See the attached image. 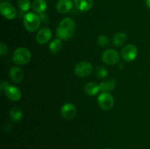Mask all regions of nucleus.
<instances>
[{
    "label": "nucleus",
    "mask_w": 150,
    "mask_h": 149,
    "mask_svg": "<svg viewBox=\"0 0 150 149\" xmlns=\"http://www.w3.org/2000/svg\"><path fill=\"white\" fill-rule=\"evenodd\" d=\"M62 48V41L59 39H55L50 43L49 49L53 53H58Z\"/></svg>",
    "instance_id": "aec40b11"
},
{
    "label": "nucleus",
    "mask_w": 150,
    "mask_h": 149,
    "mask_svg": "<svg viewBox=\"0 0 150 149\" xmlns=\"http://www.w3.org/2000/svg\"><path fill=\"white\" fill-rule=\"evenodd\" d=\"M7 51H8V49H7V45L4 43H3V42L0 43V55H1V56H4V54L7 53Z\"/></svg>",
    "instance_id": "b1692460"
},
{
    "label": "nucleus",
    "mask_w": 150,
    "mask_h": 149,
    "mask_svg": "<svg viewBox=\"0 0 150 149\" xmlns=\"http://www.w3.org/2000/svg\"><path fill=\"white\" fill-rule=\"evenodd\" d=\"M73 7L71 0H59L57 4V10L61 14L69 13Z\"/></svg>",
    "instance_id": "f8f14e48"
},
{
    "label": "nucleus",
    "mask_w": 150,
    "mask_h": 149,
    "mask_svg": "<svg viewBox=\"0 0 150 149\" xmlns=\"http://www.w3.org/2000/svg\"><path fill=\"white\" fill-rule=\"evenodd\" d=\"M40 17L41 20H42V21H43L44 23H48V21H49L48 15L45 14V13H40Z\"/></svg>",
    "instance_id": "393cba45"
},
{
    "label": "nucleus",
    "mask_w": 150,
    "mask_h": 149,
    "mask_svg": "<svg viewBox=\"0 0 150 149\" xmlns=\"http://www.w3.org/2000/svg\"><path fill=\"white\" fill-rule=\"evenodd\" d=\"M105 149H113V148H105Z\"/></svg>",
    "instance_id": "cd10ccee"
},
{
    "label": "nucleus",
    "mask_w": 150,
    "mask_h": 149,
    "mask_svg": "<svg viewBox=\"0 0 150 149\" xmlns=\"http://www.w3.org/2000/svg\"><path fill=\"white\" fill-rule=\"evenodd\" d=\"M102 59L106 64L114 65L120 61V55L115 50L108 49L104 51L102 56Z\"/></svg>",
    "instance_id": "6e6552de"
},
{
    "label": "nucleus",
    "mask_w": 150,
    "mask_h": 149,
    "mask_svg": "<svg viewBox=\"0 0 150 149\" xmlns=\"http://www.w3.org/2000/svg\"><path fill=\"white\" fill-rule=\"evenodd\" d=\"M85 92L86 94L89 96H95L99 92L100 89L99 85H98L95 83H89L85 86L84 88Z\"/></svg>",
    "instance_id": "dca6fc26"
},
{
    "label": "nucleus",
    "mask_w": 150,
    "mask_h": 149,
    "mask_svg": "<svg viewBox=\"0 0 150 149\" xmlns=\"http://www.w3.org/2000/svg\"><path fill=\"white\" fill-rule=\"evenodd\" d=\"M109 39L105 35H100L98 39V44L101 47L108 46L109 45Z\"/></svg>",
    "instance_id": "5701e85b"
},
{
    "label": "nucleus",
    "mask_w": 150,
    "mask_h": 149,
    "mask_svg": "<svg viewBox=\"0 0 150 149\" xmlns=\"http://www.w3.org/2000/svg\"><path fill=\"white\" fill-rule=\"evenodd\" d=\"M5 96L8 98L10 100L12 101H18L21 97V92L18 88L14 86L9 85L4 91Z\"/></svg>",
    "instance_id": "9b49d317"
},
{
    "label": "nucleus",
    "mask_w": 150,
    "mask_h": 149,
    "mask_svg": "<svg viewBox=\"0 0 150 149\" xmlns=\"http://www.w3.org/2000/svg\"><path fill=\"white\" fill-rule=\"evenodd\" d=\"M0 12L5 18L12 20L16 17L17 12L15 7L7 1H3L0 4Z\"/></svg>",
    "instance_id": "0eeeda50"
},
{
    "label": "nucleus",
    "mask_w": 150,
    "mask_h": 149,
    "mask_svg": "<svg viewBox=\"0 0 150 149\" xmlns=\"http://www.w3.org/2000/svg\"><path fill=\"white\" fill-rule=\"evenodd\" d=\"M9 83H7V82L6 81H1V86H0V88H1V92H4V91H5V89H7V86H9Z\"/></svg>",
    "instance_id": "a878e982"
},
{
    "label": "nucleus",
    "mask_w": 150,
    "mask_h": 149,
    "mask_svg": "<svg viewBox=\"0 0 150 149\" xmlns=\"http://www.w3.org/2000/svg\"><path fill=\"white\" fill-rule=\"evenodd\" d=\"M31 53L26 48H19L15 51L13 56V61L18 65H24L31 60Z\"/></svg>",
    "instance_id": "7ed1b4c3"
},
{
    "label": "nucleus",
    "mask_w": 150,
    "mask_h": 149,
    "mask_svg": "<svg viewBox=\"0 0 150 149\" xmlns=\"http://www.w3.org/2000/svg\"><path fill=\"white\" fill-rule=\"evenodd\" d=\"M41 21L42 20L40 15L33 13H28L23 18V24L25 28L30 32L38 30L40 26Z\"/></svg>",
    "instance_id": "f03ea898"
},
{
    "label": "nucleus",
    "mask_w": 150,
    "mask_h": 149,
    "mask_svg": "<svg viewBox=\"0 0 150 149\" xmlns=\"http://www.w3.org/2000/svg\"><path fill=\"white\" fill-rule=\"evenodd\" d=\"M146 5H147V7L150 9V0H146Z\"/></svg>",
    "instance_id": "bb28decb"
},
{
    "label": "nucleus",
    "mask_w": 150,
    "mask_h": 149,
    "mask_svg": "<svg viewBox=\"0 0 150 149\" xmlns=\"http://www.w3.org/2000/svg\"><path fill=\"white\" fill-rule=\"evenodd\" d=\"M138 54V49L134 45H127L122 48L121 51V56L127 62L133 61Z\"/></svg>",
    "instance_id": "423d86ee"
},
{
    "label": "nucleus",
    "mask_w": 150,
    "mask_h": 149,
    "mask_svg": "<svg viewBox=\"0 0 150 149\" xmlns=\"http://www.w3.org/2000/svg\"><path fill=\"white\" fill-rule=\"evenodd\" d=\"M116 86V81L114 80H108L100 83V89L103 92L110 91L114 90Z\"/></svg>",
    "instance_id": "a211bd4d"
},
{
    "label": "nucleus",
    "mask_w": 150,
    "mask_h": 149,
    "mask_svg": "<svg viewBox=\"0 0 150 149\" xmlns=\"http://www.w3.org/2000/svg\"><path fill=\"white\" fill-rule=\"evenodd\" d=\"M76 23L70 18H65L61 20L57 29V35L59 39L67 40L74 34Z\"/></svg>",
    "instance_id": "f257e3e1"
},
{
    "label": "nucleus",
    "mask_w": 150,
    "mask_h": 149,
    "mask_svg": "<svg viewBox=\"0 0 150 149\" xmlns=\"http://www.w3.org/2000/svg\"><path fill=\"white\" fill-rule=\"evenodd\" d=\"M32 9L38 13H42L47 8V4L45 0H35L32 5Z\"/></svg>",
    "instance_id": "2eb2a0df"
},
{
    "label": "nucleus",
    "mask_w": 150,
    "mask_h": 149,
    "mask_svg": "<svg viewBox=\"0 0 150 149\" xmlns=\"http://www.w3.org/2000/svg\"><path fill=\"white\" fill-rule=\"evenodd\" d=\"M18 5L22 11L26 12L30 8V1L29 0H18Z\"/></svg>",
    "instance_id": "412c9836"
},
{
    "label": "nucleus",
    "mask_w": 150,
    "mask_h": 149,
    "mask_svg": "<svg viewBox=\"0 0 150 149\" xmlns=\"http://www.w3.org/2000/svg\"><path fill=\"white\" fill-rule=\"evenodd\" d=\"M74 4L76 8L80 11H88L93 5L92 0H74Z\"/></svg>",
    "instance_id": "4468645a"
},
{
    "label": "nucleus",
    "mask_w": 150,
    "mask_h": 149,
    "mask_svg": "<svg viewBox=\"0 0 150 149\" xmlns=\"http://www.w3.org/2000/svg\"><path fill=\"white\" fill-rule=\"evenodd\" d=\"M127 40V35L124 32H118L113 37V43L115 46H121Z\"/></svg>",
    "instance_id": "6ab92c4d"
},
{
    "label": "nucleus",
    "mask_w": 150,
    "mask_h": 149,
    "mask_svg": "<svg viewBox=\"0 0 150 149\" xmlns=\"http://www.w3.org/2000/svg\"><path fill=\"white\" fill-rule=\"evenodd\" d=\"M10 118L15 122L20 121L23 117V111L19 107H14L10 110Z\"/></svg>",
    "instance_id": "f3484780"
},
{
    "label": "nucleus",
    "mask_w": 150,
    "mask_h": 149,
    "mask_svg": "<svg viewBox=\"0 0 150 149\" xmlns=\"http://www.w3.org/2000/svg\"><path fill=\"white\" fill-rule=\"evenodd\" d=\"M10 78L16 83H21L24 77L23 71L18 67H13L10 70Z\"/></svg>",
    "instance_id": "ddd939ff"
},
{
    "label": "nucleus",
    "mask_w": 150,
    "mask_h": 149,
    "mask_svg": "<svg viewBox=\"0 0 150 149\" xmlns=\"http://www.w3.org/2000/svg\"><path fill=\"white\" fill-rule=\"evenodd\" d=\"M93 71V67L89 61H81L79 62L75 67V73L77 76L81 77H85L90 75Z\"/></svg>",
    "instance_id": "39448f33"
},
{
    "label": "nucleus",
    "mask_w": 150,
    "mask_h": 149,
    "mask_svg": "<svg viewBox=\"0 0 150 149\" xmlns=\"http://www.w3.org/2000/svg\"><path fill=\"white\" fill-rule=\"evenodd\" d=\"M52 36V33L49 28L44 27L42 28L39 32H38L36 36L37 42L39 44L43 45V44L47 43Z\"/></svg>",
    "instance_id": "9d476101"
},
{
    "label": "nucleus",
    "mask_w": 150,
    "mask_h": 149,
    "mask_svg": "<svg viewBox=\"0 0 150 149\" xmlns=\"http://www.w3.org/2000/svg\"><path fill=\"white\" fill-rule=\"evenodd\" d=\"M96 74L98 77L104 78V77H107V75H108V70H107L104 67L100 66V67H97Z\"/></svg>",
    "instance_id": "4be33fe9"
},
{
    "label": "nucleus",
    "mask_w": 150,
    "mask_h": 149,
    "mask_svg": "<svg viewBox=\"0 0 150 149\" xmlns=\"http://www.w3.org/2000/svg\"><path fill=\"white\" fill-rule=\"evenodd\" d=\"M62 116L66 120H71L76 116V108L71 103H66L61 109Z\"/></svg>",
    "instance_id": "1a4fd4ad"
},
{
    "label": "nucleus",
    "mask_w": 150,
    "mask_h": 149,
    "mask_svg": "<svg viewBox=\"0 0 150 149\" xmlns=\"http://www.w3.org/2000/svg\"><path fill=\"white\" fill-rule=\"evenodd\" d=\"M98 104L104 110H110L112 109L114 105L113 96L108 92H103L98 98Z\"/></svg>",
    "instance_id": "20e7f679"
}]
</instances>
